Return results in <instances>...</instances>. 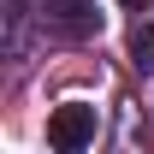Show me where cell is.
Segmentation results:
<instances>
[{
	"label": "cell",
	"mask_w": 154,
	"mask_h": 154,
	"mask_svg": "<svg viewBox=\"0 0 154 154\" xmlns=\"http://www.w3.org/2000/svg\"><path fill=\"white\" fill-rule=\"evenodd\" d=\"M95 131H101V119H95V107H59L54 119H48V142H54L59 154H77V148H89L95 142Z\"/></svg>",
	"instance_id": "1"
},
{
	"label": "cell",
	"mask_w": 154,
	"mask_h": 154,
	"mask_svg": "<svg viewBox=\"0 0 154 154\" xmlns=\"http://www.w3.org/2000/svg\"><path fill=\"white\" fill-rule=\"evenodd\" d=\"M131 65L142 77H154V24H136L131 30Z\"/></svg>",
	"instance_id": "2"
},
{
	"label": "cell",
	"mask_w": 154,
	"mask_h": 154,
	"mask_svg": "<svg viewBox=\"0 0 154 154\" xmlns=\"http://www.w3.org/2000/svg\"><path fill=\"white\" fill-rule=\"evenodd\" d=\"M119 6H148V0H119Z\"/></svg>",
	"instance_id": "3"
}]
</instances>
